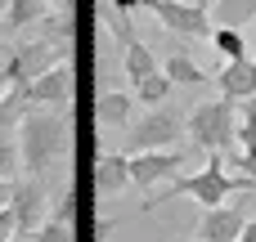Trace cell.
Listing matches in <instances>:
<instances>
[{"label":"cell","instance_id":"4","mask_svg":"<svg viewBox=\"0 0 256 242\" xmlns=\"http://www.w3.org/2000/svg\"><path fill=\"white\" fill-rule=\"evenodd\" d=\"M180 139H184V112H176V108L158 103V108H148L140 121H130V126H126V144H122V153H126V157H135V153L180 148Z\"/></svg>","mask_w":256,"mask_h":242},{"label":"cell","instance_id":"15","mask_svg":"<svg viewBox=\"0 0 256 242\" xmlns=\"http://www.w3.org/2000/svg\"><path fill=\"white\" fill-rule=\"evenodd\" d=\"M32 242H76V198L72 193L58 198V207L45 216V225L36 229Z\"/></svg>","mask_w":256,"mask_h":242},{"label":"cell","instance_id":"29","mask_svg":"<svg viewBox=\"0 0 256 242\" xmlns=\"http://www.w3.org/2000/svg\"><path fill=\"white\" fill-rule=\"evenodd\" d=\"M194 242H198V238H194Z\"/></svg>","mask_w":256,"mask_h":242},{"label":"cell","instance_id":"21","mask_svg":"<svg viewBox=\"0 0 256 242\" xmlns=\"http://www.w3.org/2000/svg\"><path fill=\"white\" fill-rule=\"evenodd\" d=\"M14 238H18V220H14V211L4 207V211H0V242H14Z\"/></svg>","mask_w":256,"mask_h":242},{"label":"cell","instance_id":"27","mask_svg":"<svg viewBox=\"0 0 256 242\" xmlns=\"http://www.w3.org/2000/svg\"><path fill=\"white\" fill-rule=\"evenodd\" d=\"M184 4H194V9H212V0H184Z\"/></svg>","mask_w":256,"mask_h":242},{"label":"cell","instance_id":"20","mask_svg":"<svg viewBox=\"0 0 256 242\" xmlns=\"http://www.w3.org/2000/svg\"><path fill=\"white\" fill-rule=\"evenodd\" d=\"M171 90H176V85H171V81H166V72L158 67V72H153V76H144L130 94H135L144 108H158V103H166V94H171Z\"/></svg>","mask_w":256,"mask_h":242},{"label":"cell","instance_id":"9","mask_svg":"<svg viewBox=\"0 0 256 242\" xmlns=\"http://www.w3.org/2000/svg\"><path fill=\"white\" fill-rule=\"evenodd\" d=\"M9 211H14V220H18V234H22V238H36V229H40L45 216H50V189H45V180H14Z\"/></svg>","mask_w":256,"mask_h":242},{"label":"cell","instance_id":"5","mask_svg":"<svg viewBox=\"0 0 256 242\" xmlns=\"http://www.w3.org/2000/svg\"><path fill=\"white\" fill-rule=\"evenodd\" d=\"M58 63H68V45H58V40H50V36H36V40H22V45L9 49L4 72H9V81H14V90H22L27 81H36L40 72L58 67Z\"/></svg>","mask_w":256,"mask_h":242},{"label":"cell","instance_id":"11","mask_svg":"<svg viewBox=\"0 0 256 242\" xmlns=\"http://www.w3.org/2000/svg\"><path fill=\"white\" fill-rule=\"evenodd\" d=\"M212 85L220 90V99H230V103H248L256 99V58H234V63H225L216 76H212Z\"/></svg>","mask_w":256,"mask_h":242},{"label":"cell","instance_id":"6","mask_svg":"<svg viewBox=\"0 0 256 242\" xmlns=\"http://www.w3.org/2000/svg\"><path fill=\"white\" fill-rule=\"evenodd\" d=\"M22 108H72V94H76V72H72V58L40 72L36 81H27L22 90Z\"/></svg>","mask_w":256,"mask_h":242},{"label":"cell","instance_id":"22","mask_svg":"<svg viewBox=\"0 0 256 242\" xmlns=\"http://www.w3.org/2000/svg\"><path fill=\"white\" fill-rule=\"evenodd\" d=\"M45 4H50L54 13H72V9H76V0H45Z\"/></svg>","mask_w":256,"mask_h":242},{"label":"cell","instance_id":"12","mask_svg":"<svg viewBox=\"0 0 256 242\" xmlns=\"http://www.w3.org/2000/svg\"><path fill=\"white\" fill-rule=\"evenodd\" d=\"M90 184H94L99 198H122L130 189V157L126 153H99L94 171H90Z\"/></svg>","mask_w":256,"mask_h":242},{"label":"cell","instance_id":"17","mask_svg":"<svg viewBox=\"0 0 256 242\" xmlns=\"http://www.w3.org/2000/svg\"><path fill=\"white\" fill-rule=\"evenodd\" d=\"M54 9L45 4V0H4V27L9 31H22V27H36V22H45Z\"/></svg>","mask_w":256,"mask_h":242},{"label":"cell","instance_id":"26","mask_svg":"<svg viewBox=\"0 0 256 242\" xmlns=\"http://www.w3.org/2000/svg\"><path fill=\"white\" fill-rule=\"evenodd\" d=\"M112 9H122V13H130V9H140V0H112Z\"/></svg>","mask_w":256,"mask_h":242},{"label":"cell","instance_id":"3","mask_svg":"<svg viewBox=\"0 0 256 242\" xmlns=\"http://www.w3.org/2000/svg\"><path fill=\"white\" fill-rule=\"evenodd\" d=\"M234 130H238V103L230 99H207L184 117V135L202 153H234Z\"/></svg>","mask_w":256,"mask_h":242},{"label":"cell","instance_id":"28","mask_svg":"<svg viewBox=\"0 0 256 242\" xmlns=\"http://www.w3.org/2000/svg\"><path fill=\"white\" fill-rule=\"evenodd\" d=\"M0 13H4V0H0Z\"/></svg>","mask_w":256,"mask_h":242},{"label":"cell","instance_id":"19","mask_svg":"<svg viewBox=\"0 0 256 242\" xmlns=\"http://www.w3.org/2000/svg\"><path fill=\"white\" fill-rule=\"evenodd\" d=\"M212 49L225 58V63H234V58H248V36L238 31V27H212Z\"/></svg>","mask_w":256,"mask_h":242},{"label":"cell","instance_id":"8","mask_svg":"<svg viewBox=\"0 0 256 242\" xmlns=\"http://www.w3.org/2000/svg\"><path fill=\"white\" fill-rule=\"evenodd\" d=\"M184 153L180 148H158V153H135L130 157V189H140V193H153V189H162V184H171L180 171H184Z\"/></svg>","mask_w":256,"mask_h":242},{"label":"cell","instance_id":"7","mask_svg":"<svg viewBox=\"0 0 256 242\" xmlns=\"http://www.w3.org/2000/svg\"><path fill=\"white\" fill-rule=\"evenodd\" d=\"M140 9H148L171 36H184V40H207L212 36V13L194 9L184 0H140Z\"/></svg>","mask_w":256,"mask_h":242},{"label":"cell","instance_id":"16","mask_svg":"<svg viewBox=\"0 0 256 242\" xmlns=\"http://www.w3.org/2000/svg\"><path fill=\"white\" fill-rule=\"evenodd\" d=\"M162 72H166V81H171V85H212V76L189 58V49H171V54H166V63H162Z\"/></svg>","mask_w":256,"mask_h":242},{"label":"cell","instance_id":"24","mask_svg":"<svg viewBox=\"0 0 256 242\" xmlns=\"http://www.w3.org/2000/svg\"><path fill=\"white\" fill-rule=\"evenodd\" d=\"M238 242H256V216H248V225H243V234H238Z\"/></svg>","mask_w":256,"mask_h":242},{"label":"cell","instance_id":"2","mask_svg":"<svg viewBox=\"0 0 256 242\" xmlns=\"http://www.w3.org/2000/svg\"><path fill=\"white\" fill-rule=\"evenodd\" d=\"M230 193H256V180L252 175H230V171H225V153H212L202 171L176 175L162 193H153V198L144 202V211H153V207L166 202V198H194V202L207 211V207H225Z\"/></svg>","mask_w":256,"mask_h":242},{"label":"cell","instance_id":"1","mask_svg":"<svg viewBox=\"0 0 256 242\" xmlns=\"http://www.w3.org/2000/svg\"><path fill=\"white\" fill-rule=\"evenodd\" d=\"M14 139H18L22 175L27 180H45L50 166L63 162L68 148H72V121L58 117L54 108H36V112H22V121L14 126Z\"/></svg>","mask_w":256,"mask_h":242},{"label":"cell","instance_id":"25","mask_svg":"<svg viewBox=\"0 0 256 242\" xmlns=\"http://www.w3.org/2000/svg\"><path fill=\"white\" fill-rule=\"evenodd\" d=\"M9 90H14V81H9V72H4V63H0V99H4Z\"/></svg>","mask_w":256,"mask_h":242},{"label":"cell","instance_id":"10","mask_svg":"<svg viewBox=\"0 0 256 242\" xmlns=\"http://www.w3.org/2000/svg\"><path fill=\"white\" fill-rule=\"evenodd\" d=\"M243 225H248V211H243L238 202L207 207V211L198 216V225H194V238L198 242H238Z\"/></svg>","mask_w":256,"mask_h":242},{"label":"cell","instance_id":"14","mask_svg":"<svg viewBox=\"0 0 256 242\" xmlns=\"http://www.w3.org/2000/svg\"><path fill=\"white\" fill-rule=\"evenodd\" d=\"M130 112H135V94H126V90H99V99H94L99 130H126Z\"/></svg>","mask_w":256,"mask_h":242},{"label":"cell","instance_id":"23","mask_svg":"<svg viewBox=\"0 0 256 242\" xmlns=\"http://www.w3.org/2000/svg\"><path fill=\"white\" fill-rule=\"evenodd\" d=\"M9 198H14V180H0V211L9 207Z\"/></svg>","mask_w":256,"mask_h":242},{"label":"cell","instance_id":"18","mask_svg":"<svg viewBox=\"0 0 256 242\" xmlns=\"http://www.w3.org/2000/svg\"><path fill=\"white\" fill-rule=\"evenodd\" d=\"M216 22L212 27H248V22H256V0H212V9H207Z\"/></svg>","mask_w":256,"mask_h":242},{"label":"cell","instance_id":"13","mask_svg":"<svg viewBox=\"0 0 256 242\" xmlns=\"http://www.w3.org/2000/svg\"><path fill=\"white\" fill-rule=\"evenodd\" d=\"M230 162H234L243 175L256 180V99H248V103L238 108V130H234V153H230Z\"/></svg>","mask_w":256,"mask_h":242}]
</instances>
